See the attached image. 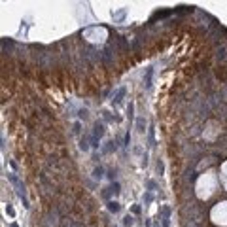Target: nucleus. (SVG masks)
Segmentation results:
<instances>
[{"mask_svg":"<svg viewBox=\"0 0 227 227\" xmlns=\"http://www.w3.org/2000/svg\"><path fill=\"white\" fill-rule=\"evenodd\" d=\"M110 210H114V212H117V210H119V206H117V203H110Z\"/></svg>","mask_w":227,"mask_h":227,"instance_id":"obj_2","label":"nucleus"},{"mask_svg":"<svg viewBox=\"0 0 227 227\" xmlns=\"http://www.w3.org/2000/svg\"><path fill=\"white\" fill-rule=\"evenodd\" d=\"M95 176L97 178H102V169H95Z\"/></svg>","mask_w":227,"mask_h":227,"instance_id":"obj_3","label":"nucleus"},{"mask_svg":"<svg viewBox=\"0 0 227 227\" xmlns=\"http://www.w3.org/2000/svg\"><path fill=\"white\" fill-rule=\"evenodd\" d=\"M146 121H144V117H136V131H138L140 134H144L146 132Z\"/></svg>","mask_w":227,"mask_h":227,"instance_id":"obj_1","label":"nucleus"}]
</instances>
